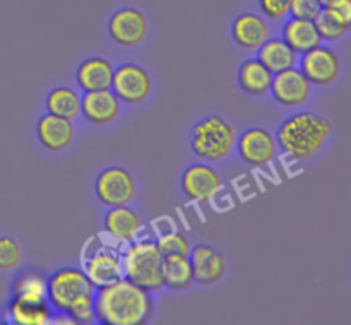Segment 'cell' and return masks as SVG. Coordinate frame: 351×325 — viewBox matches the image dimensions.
Returning a JSON list of instances; mask_svg holds the SVG:
<instances>
[{
    "mask_svg": "<svg viewBox=\"0 0 351 325\" xmlns=\"http://www.w3.org/2000/svg\"><path fill=\"white\" fill-rule=\"evenodd\" d=\"M237 151L240 159L252 168L267 166L274 159L278 142L269 130L263 127H250L237 135Z\"/></svg>",
    "mask_w": 351,
    "mask_h": 325,
    "instance_id": "8",
    "label": "cell"
},
{
    "mask_svg": "<svg viewBox=\"0 0 351 325\" xmlns=\"http://www.w3.org/2000/svg\"><path fill=\"white\" fill-rule=\"evenodd\" d=\"M82 270L95 287L106 286L123 277L122 253L117 250V246L99 243L96 248L86 250Z\"/></svg>",
    "mask_w": 351,
    "mask_h": 325,
    "instance_id": "7",
    "label": "cell"
},
{
    "mask_svg": "<svg viewBox=\"0 0 351 325\" xmlns=\"http://www.w3.org/2000/svg\"><path fill=\"white\" fill-rule=\"evenodd\" d=\"M328 2H331V0H321L322 5H326V3H328Z\"/></svg>",
    "mask_w": 351,
    "mask_h": 325,
    "instance_id": "33",
    "label": "cell"
},
{
    "mask_svg": "<svg viewBox=\"0 0 351 325\" xmlns=\"http://www.w3.org/2000/svg\"><path fill=\"white\" fill-rule=\"evenodd\" d=\"M47 112L65 120H74L81 115V96L69 86H58L51 89L45 98Z\"/></svg>",
    "mask_w": 351,
    "mask_h": 325,
    "instance_id": "24",
    "label": "cell"
},
{
    "mask_svg": "<svg viewBox=\"0 0 351 325\" xmlns=\"http://www.w3.org/2000/svg\"><path fill=\"white\" fill-rule=\"evenodd\" d=\"M189 260L194 270V281L201 284H215L221 281L226 274V259L213 248L211 245H195L191 246Z\"/></svg>",
    "mask_w": 351,
    "mask_h": 325,
    "instance_id": "15",
    "label": "cell"
},
{
    "mask_svg": "<svg viewBox=\"0 0 351 325\" xmlns=\"http://www.w3.org/2000/svg\"><path fill=\"white\" fill-rule=\"evenodd\" d=\"M23 250L12 236H0V270H12L19 265Z\"/></svg>",
    "mask_w": 351,
    "mask_h": 325,
    "instance_id": "29",
    "label": "cell"
},
{
    "mask_svg": "<svg viewBox=\"0 0 351 325\" xmlns=\"http://www.w3.org/2000/svg\"><path fill=\"white\" fill-rule=\"evenodd\" d=\"M161 253L168 255H189L191 252V243L182 233L178 231H165L156 239Z\"/></svg>",
    "mask_w": 351,
    "mask_h": 325,
    "instance_id": "28",
    "label": "cell"
},
{
    "mask_svg": "<svg viewBox=\"0 0 351 325\" xmlns=\"http://www.w3.org/2000/svg\"><path fill=\"white\" fill-rule=\"evenodd\" d=\"M141 229V218L129 205L110 207L105 216V231L117 243H130Z\"/></svg>",
    "mask_w": 351,
    "mask_h": 325,
    "instance_id": "19",
    "label": "cell"
},
{
    "mask_svg": "<svg viewBox=\"0 0 351 325\" xmlns=\"http://www.w3.org/2000/svg\"><path fill=\"white\" fill-rule=\"evenodd\" d=\"M14 298L24 301L41 303L47 300V277L36 270H29L19 276L14 284Z\"/></svg>",
    "mask_w": 351,
    "mask_h": 325,
    "instance_id": "26",
    "label": "cell"
},
{
    "mask_svg": "<svg viewBox=\"0 0 351 325\" xmlns=\"http://www.w3.org/2000/svg\"><path fill=\"white\" fill-rule=\"evenodd\" d=\"M257 60L266 65L273 74L297 65V53L285 43L283 38H267L257 48Z\"/></svg>",
    "mask_w": 351,
    "mask_h": 325,
    "instance_id": "23",
    "label": "cell"
},
{
    "mask_svg": "<svg viewBox=\"0 0 351 325\" xmlns=\"http://www.w3.org/2000/svg\"><path fill=\"white\" fill-rule=\"evenodd\" d=\"M113 65L103 57H89L75 68V82L84 92L112 88Z\"/></svg>",
    "mask_w": 351,
    "mask_h": 325,
    "instance_id": "18",
    "label": "cell"
},
{
    "mask_svg": "<svg viewBox=\"0 0 351 325\" xmlns=\"http://www.w3.org/2000/svg\"><path fill=\"white\" fill-rule=\"evenodd\" d=\"M300 70L312 86L326 88L338 81L339 74H341V62L332 48L319 44L302 55Z\"/></svg>",
    "mask_w": 351,
    "mask_h": 325,
    "instance_id": "10",
    "label": "cell"
},
{
    "mask_svg": "<svg viewBox=\"0 0 351 325\" xmlns=\"http://www.w3.org/2000/svg\"><path fill=\"white\" fill-rule=\"evenodd\" d=\"M95 291L79 267H62L47 277V300L55 311L69 313L75 324L96 322Z\"/></svg>",
    "mask_w": 351,
    "mask_h": 325,
    "instance_id": "2",
    "label": "cell"
},
{
    "mask_svg": "<svg viewBox=\"0 0 351 325\" xmlns=\"http://www.w3.org/2000/svg\"><path fill=\"white\" fill-rule=\"evenodd\" d=\"M322 10L321 0H290L288 12L295 19H307L314 21Z\"/></svg>",
    "mask_w": 351,
    "mask_h": 325,
    "instance_id": "30",
    "label": "cell"
},
{
    "mask_svg": "<svg viewBox=\"0 0 351 325\" xmlns=\"http://www.w3.org/2000/svg\"><path fill=\"white\" fill-rule=\"evenodd\" d=\"M81 115L93 125H108L120 115V101L112 89L89 91L81 96Z\"/></svg>",
    "mask_w": 351,
    "mask_h": 325,
    "instance_id": "14",
    "label": "cell"
},
{
    "mask_svg": "<svg viewBox=\"0 0 351 325\" xmlns=\"http://www.w3.org/2000/svg\"><path fill=\"white\" fill-rule=\"evenodd\" d=\"M96 322L103 325H144L154 313L149 291L125 277L95 291Z\"/></svg>",
    "mask_w": 351,
    "mask_h": 325,
    "instance_id": "1",
    "label": "cell"
},
{
    "mask_svg": "<svg viewBox=\"0 0 351 325\" xmlns=\"http://www.w3.org/2000/svg\"><path fill=\"white\" fill-rule=\"evenodd\" d=\"M112 89L120 103L139 105L151 94V77L137 64H122L113 70Z\"/></svg>",
    "mask_w": 351,
    "mask_h": 325,
    "instance_id": "9",
    "label": "cell"
},
{
    "mask_svg": "<svg viewBox=\"0 0 351 325\" xmlns=\"http://www.w3.org/2000/svg\"><path fill=\"white\" fill-rule=\"evenodd\" d=\"M259 7L264 16L273 21H278L288 14L290 0H259Z\"/></svg>",
    "mask_w": 351,
    "mask_h": 325,
    "instance_id": "32",
    "label": "cell"
},
{
    "mask_svg": "<svg viewBox=\"0 0 351 325\" xmlns=\"http://www.w3.org/2000/svg\"><path fill=\"white\" fill-rule=\"evenodd\" d=\"M271 27L264 17L257 14H240L232 23V38L243 50H257L269 38Z\"/></svg>",
    "mask_w": 351,
    "mask_h": 325,
    "instance_id": "17",
    "label": "cell"
},
{
    "mask_svg": "<svg viewBox=\"0 0 351 325\" xmlns=\"http://www.w3.org/2000/svg\"><path fill=\"white\" fill-rule=\"evenodd\" d=\"M281 38L297 55L307 53L312 48L322 44V40L319 36L314 21L307 19H295V17H291L283 26V36Z\"/></svg>",
    "mask_w": 351,
    "mask_h": 325,
    "instance_id": "20",
    "label": "cell"
},
{
    "mask_svg": "<svg viewBox=\"0 0 351 325\" xmlns=\"http://www.w3.org/2000/svg\"><path fill=\"white\" fill-rule=\"evenodd\" d=\"M194 283V270L189 255H168L163 260V286L184 291Z\"/></svg>",
    "mask_w": 351,
    "mask_h": 325,
    "instance_id": "25",
    "label": "cell"
},
{
    "mask_svg": "<svg viewBox=\"0 0 351 325\" xmlns=\"http://www.w3.org/2000/svg\"><path fill=\"white\" fill-rule=\"evenodd\" d=\"M95 194L106 207L129 205L136 197V180L122 166H108L95 180Z\"/></svg>",
    "mask_w": 351,
    "mask_h": 325,
    "instance_id": "6",
    "label": "cell"
},
{
    "mask_svg": "<svg viewBox=\"0 0 351 325\" xmlns=\"http://www.w3.org/2000/svg\"><path fill=\"white\" fill-rule=\"evenodd\" d=\"M322 9L329 14L331 17H335L336 21H339L341 24L350 27L351 24V0H331L326 5H322Z\"/></svg>",
    "mask_w": 351,
    "mask_h": 325,
    "instance_id": "31",
    "label": "cell"
},
{
    "mask_svg": "<svg viewBox=\"0 0 351 325\" xmlns=\"http://www.w3.org/2000/svg\"><path fill=\"white\" fill-rule=\"evenodd\" d=\"M108 34L120 47H139L147 36L146 16L134 7L119 9L108 19Z\"/></svg>",
    "mask_w": 351,
    "mask_h": 325,
    "instance_id": "11",
    "label": "cell"
},
{
    "mask_svg": "<svg viewBox=\"0 0 351 325\" xmlns=\"http://www.w3.org/2000/svg\"><path fill=\"white\" fill-rule=\"evenodd\" d=\"M191 149L206 161H219L228 156L237 142V129L219 115H206L192 125Z\"/></svg>",
    "mask_w": 351,
    "mask_h": 325,
    "instance_id": "5",
    "label": "cell"
},
{
    "mask_svg": "<svg viewBox=\"0 0 351 325\" xmlns=\"http://www.w3.org/2000/svg\"><path fill=\"white\" fill-rule=\"evenodd\" d=\"M269 92L273 94L274 101L280 103L281 106L295 108L298 105H304L311 98L312 84L302 74L300 68L290 67L273 75Z\"/></svg>",
    "mask_w": 351,
    "mask_h": 325,
    "instance_id": "12",
    "label": "cell"
},
{
    "mask_svg": "<svg viewBox=\"0 0 351 325\" xmlns=\"http://www.w3.org/2000/svg\"><path fill=\"white\" fill-rule=\"evenodd\" d=\"M53 308L48 301L33 303L12 298L7 307V317L16 325H47L51 322Z\"/></svg>",
    "mask_w": 351,
    "mask_h": 325,
    "instance_id": "22",
    "label": "cell"
},
{
    "mask_svg": "<svg viewBox=\"0 0 351 325\" xmlns=\"http://www.w3.org/2000/svg\"><path fill=\"white\" fill-rule=\"evenodd\" d=\"M332 133L329 118L315 112H298L280 123L276 142L285 154L295 159L314 157Z\"/></svg>",
    "mask_w": 351,
    "mask_h": 325,
    "instance_id": "3",
    "label": "cell"
},
{
    "mask_svg": "<svg viewBox=\"0 0 351 325\" xmlns=\"http://www.w3.org/2000/svg\"><path fill=\"white\" fill-rule=\"evenodd\" d=\"M163 260L156 239H134L122 253L123 277L149 293L163 289Z\"/></svg>",
    "mask_w": 351,
    "mask_h": 325,
    "instance_id": "4",
    "label": "cell"
},
{
    "mask_svg": "<svg viewBox=\"0 0 351 325\" xmlns=\"http://www.w3.org/2000/svg\"><path fill=\"white\" fill-rule=\"evenodd\" d=\"M273 72L257 58H247L239 67V86L250 96H266L273 82Z\"/></svg>",
    "mask_w": 351,
    "mask_h": 325,
    "instance_id": "21",
    "label": "cell"
},
{
    "mask_svg": "<svg viewBox=\"0 0 351 325\" xmlns=\"http://www.w3.org/2000/svg\"><path fill=\"white\" fill-rule=\"evenodd\" d=\"M315 27H317V33L321 36V40L326 41H338L348 33L350 27L341 24L339 21H336L335 17L329 16L324 9L319 12V16L314 19Z\"/></svg>",
    "mask_w": 351,
    "mask_h": 325,
    "instance_id": "27",
    "label": "cell"
},
{
    "mask_svg": "<svg viewBox=\"0 0 351 325\" xmlns=\"http://www.w3.org/2000/svg\"><path fill=\"white\" fill-rule=\"evenodd\" d=\"M36 137L41 146L50 153H60L71 146L74 139V127L71 120L45 113L36 122Z\"/></svg>",
    "mask_w": 351,
    "mask_h": 325,
    "instance_id": "16",
    "label": "cell"
},
{
    "mask_svg": "<svg viewBox=\"0 0 351 325\" xmlns=\"http://www.w3.org/2000/svg\"><path fill=\"white\" fill-rule=\"evenodd\" d=\"M180 185L184 194L191 200L199 202V204H206L221 188V178H219L218 171L209 166V164L195 163L191 164L182 173Z\"/></svg>",
    "mask_w": 351,
    "mask_h": 325,
    "instance_id": "13",
    "label": "cell"
}]
</instances>
